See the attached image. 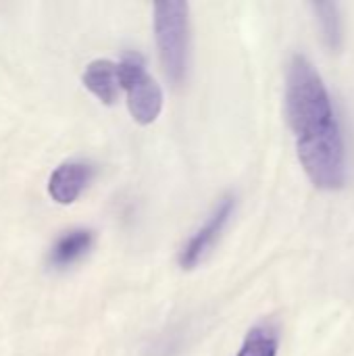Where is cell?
<instances>
[{"mask_svg":"<svg viewBox=\"0 0 354 356\" xmlns=\"http://www.w3.org/2000/svg\"><path fill=\"white\" fill-rule=\"evenodd\" d=\"M182 0L154 4V38L165 75L177 86L186 79L190 60V17Z\"/></svg>","mask_w":354,"mask_h":356,"instance_id":"obj_2","label":"cell"},{"mask_svg":"<svg viewBox=\"0 0 354 356\" xmlns=\"http://www.w3.org/2000/svg\"><path fill=\"white\" fill-rule=\"evenodd\" d=\"M83 86L104 104H113L121 92L117 77V63L98 58L92 60L83 71Z\"/></svg>","mask_w":354,"mask_h":356,"instance_id":"obj_7","label":"cell"},{"mask_svg":"<svg viewBox=\"0 0 354 356\" xmlns=\"http://www.w3.org/2000/svg\"><path fill=\"white\" fill-rule=\"evenodd\" d=\"M286 117L296 138L300 165L325 192L346 181V148L332 96L315 65L294 54L286 71Z\"/></svg>","mask_w":354,"mask_h":356,"instance_id":"obj_1","label":"cell"},{"mask_svg":"<svg viewBox=\"0 0 354 356\" xmlns=\"http://www.w3.org/2000/svg\"><path fill=\"white\" fill-rule=\"evenodd\" d=\"M119 88L127 94V106L136 123L150 125L156 121L163 108V90L146 73L144 58L140 54H125L117 63Z\"/></svg>","mask_w":354,"mask_h":356,"instance_id":"obj_3","label":"cell"},{"mask_svg":"<svg viewBox=\"0 0 354 356\" xmlns=\"http://www.w3.org/2000/svg\"><path fill=\"white\" fill-rule=\"evenodd\" d=\"M236 209V198L234 196H223L215 211L209 215V219L196 229V234L186 242V246L179 252V265L182 269H194L200 261L207 259V254L213 250L221 234L225 232L232 215Z\"/></svg>","mask_w":354,"mask_h":356,"instance_id":"obj_4","label":"cell"},{"mask_svg":"<svg viewBox=\"0 0 354 356\" xmlns=\"http://www.w3.org/2000/svg\"><path fill=\"white\" fill-rule=\"evenodd\" d=\"M94 244V234L90 229H71L63 234L50 248L48 261L54 269H67L83 259Z\"/></svg>","mask_w":354,"mask_h":356,"instance_id":"obj_6","label":"cell"},{"mask_svg":"<svg viewBox=\"0 0 354 356\" xmlns=\"http://www.w3.org/2000/svg\"><path fill=\"white\" fill-rule=\"evenodd\" d=\"M313 10L317 15L319 33H321L323 44L330 50H338L342 46V21H340L338 4H334V2H317V4H313Z\"/></svg>","mask_w":354,"mask_h":356,"instance_id":"obj_9","label":"cell"},{"mask_svg":"<svg viewBox=\"0 0 354 356\" xmlns=\"http://www.w3.org/2000/svg\"><path fill=\"white\" fill-rule=\"evenodd\" d=\"M280 330L273 321L257 323L244 338L238 356H277Z\"/></svg>","mask_w":354,"mask_h":356,"instance_id":"obj_8","label":"cell"},{"mask_svg":"<svg viewBox=\"0 0 354 356\" xmlns=\"http://www.w3.org/2000/svg\"><path fill=\"white\" fill-rule=\"evenodd\" d=\"M94 167L83 161H69L58 165L50 179H48V194L58 204H71L75 202L81 192L92 181Z\"/></svg>","mask_w":354,"mask_h":356,"instance_id":"obj_5","label":"cell"}]
</instances>
